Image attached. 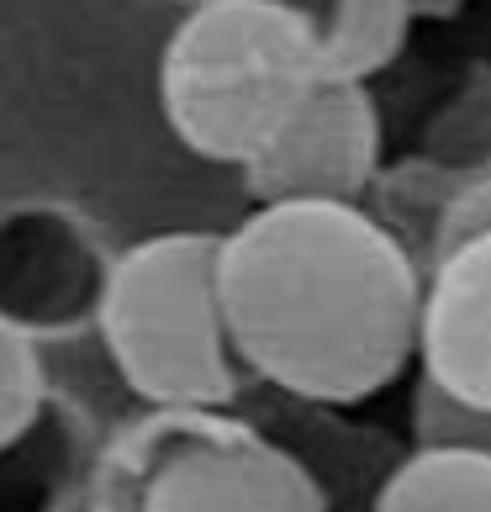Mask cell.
Instances as JSON below:
<instances>
[{
	"label": "cell",
	"mask_w": 491,
	"mask_h": 512,
	"mask_svg": "<svg viewBox=\"0 0 491 512\" xmlns=\"http://www.w3.org/2000/svg\"><path fill=\"white\" fill-rule=\"evenodd\" d=\"M80 465V417L59 396H48L43 412L0 444V512H59L80 481Z\"/></svg>",
	"instance_id": "obj_8"
},
{
	"label": "cell",
	"mask_w": 491,
	"mask_h": 512,
	"mask_svg": "<svg viewBox=\"0 0 491 512\" xmlns=\"http://www.w3.org/2000/svg\"><path fill=\"white\" fill-rule=\"evenodd\" d=\"M412 439L418 444H444V449H476L491 460V407H465L439 386L418 381L412 396Z\"/></svg>",
	"instance_id": "obj_12"
},
{
	"label": "cell",
	"mask_w": 491,
	"mask_h": 512,
	"mask_svg": "<svg viewBox=\"0 0 491 512\" xmlns=\"http://www.w3.org/2000/svg\"><path fill=\"white\" fill-rule=\"evenodd\" d=\"M476 233H491V175L470 180L465 191L444 206L433 249H449V243H465V238H476Z\"/></svg>",
	"instance_id": "obj_13"
},
{
	"label": "cell",
	"mask_w": 491,
	"mask_h": 512,
	"mask_svg": "<svg viewBox=\"0 0 491 512\" xmlns=\"http://www.w3.org/2000/svg\"><path fill=\"white\" fill-rule=\"evenodd\" d=\"M117 512H328L307 460L222 412H159L111 476Z\"/></svg>",
	"instance_id": "obj_4"
},
{
	"label": "cell",
	"mask_w": 491,
	"mask_h": 512,
	"mask_svg": "<svg viewBox=\"0 0 491 512\" xmlns=\"http://www.w3.org/2000/svg\"><path fill=\"white\" fill-rule=\"evenodd\" d=\"M381 159V111L360 80H317L280 132L238 169L254 206L360 201Z\"/></svg>",
	"instance_id": "obj_5"
},
{
	"label": "cell",
	"mask_w": 491,
	"mask_h": 512,
	"mask_svg": "<svg viewBox=\"0 0 491 512\" xmlns=\"http://www.w3.org/2000/svg\"><path fill=\"white\" fill-rule=\"evenodd\" d=\"M418 370L465 407H491V233L433 249L423 275Z\"/></svg>",
	"instance_id": "obj_7"
},
{
	"label": "cell",
	"mask_w": 491,
	"mask_h": 512,
	"mask_svg": "<svg viewBox=\"0 0 491 512\" xmlns=\"http://www.w3.org/2000/svg\"><path fill=\"white\" fill-rule=\"evenodd\" d=\"M101 338L148 407L222 412L249 375L222 307V238L159 233L111 259Z\"/></svg>",
	"instance_id": "obj_3"
},
{
	"label": "cell",
	"mask_w": 491,
	"mask_h": 512,
	"mask_svg": "<svg viewBox=\"0 0 491 512\" xmlns=\"http://www.w3.org/2000/svg\"><path fill=\"white\" fill-rule=\"evenodd\" d=\"M412 27V0H333L317 22L328 80H360L370 85L381 69L396 64Z\"/></svg>",
	"instance_id": "obj_10"
},
{
	"label": "cell",
	"mask_w": 491,
	"mask_h": 512,
	"mask_svg": "<svg viewBox=\"0 0 491 512\" xmlns=\"http://www.w3.org/2000/svg\"><path fill=\"white\" fill-rule=\"evenodd\" d=\"M106 280L111 264L59 206H16L0 217V322L27 338L101 322Z\"/></svg>",
	"instance_id": "obj_6"
},
{
	"label": "cell",
	"mask_w": 491,
	"mask_h": 512,
	"mask_svg": "<svg viewBox=\"0 0 491 512\" xmlns=\"http://www.w3.org/2000/svg\"><path fill=\"white\" fill-rule=\"evenodd\" d=\"M317 80V16L291 0H196L164 48L159 101L196 159L249 169Z\"/></svg>",
	"instance_id": "obj_2"
},
{
	"label": "cell",
	"mask_w": 491,
	"mask_h": 512,
	"mask_svg": "<svg viewBox=\"0 0 491 512\" xmlns=\"http://www.w3.org/2000/svg\"><path fill=\"white\" fill-rule=\"evenodd\" d=\"M243 370L317 407H360L418 359L423 275L360 201H275L222 233Z\"/></svg>",
	"instance_id": "obj_1"
},
{
	"label": "cell",
	"mask_w": 491,
	"mask_h": 512,
	"mask_svg": "<svg viewBox=\"0 0 491 512\" xmlns=\"http://www.w3.org/2000/svg\"><path fill=\"white\" fill-rule=\"evenodd\" d=\"M370 512H491V460L476 449L412 444Z\"/></svg>",
	"instance_id": "obj_9"
},
{
	"label": "cell",
	"mask_w": 491,
	"mask_h": 512,
	"mask_svg": "<svg viewBox=\"0 0 491 512\" xmlns=\"http://www.w3.org/2000/svg\"><path fill=\"white\" fill-rule=\"evenodd\" d=\"M48 402L43 365L32 354V338L11 322H0V444L22 433Z\"/></svg>",
	"instance_id": "obj_11"
}]
</instances>
